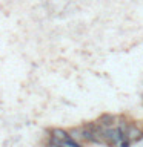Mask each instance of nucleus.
Returning <instances> with one entry per match:
<instances>
[{
	"mask_svg": "<svg viewBox=\"0 0 143 147\" xmlns=\"http://www.w3.org/2000/svg\"><path fill=\"white\" fill-rule=\"evenodd\" d=\"M65 146L66 147H83V144L80 141H76V140H72V138H69V140L65 142Z\"/></svg>",
	"mask_w": 143,
	"mask_h": 147,
	"instance_id": "obj_6",
	"label": "nucleus"
},
{
	"mask_svg": "<svg viewBox=\"0 0 143 147\" xmlns=\"http://www.w3.org/2000/svg\"><path fill=\"white\" fill-rule=\"evenodd\" d=\"M69 136L72 138V140H76V141H80L83 142V127L82 126H76V127H71L69 129Z\"/></svg>",
	"mask_w": 143,
	"mask_h": 147,
	"instance_id": "obj_4",
	"label": "nucleus"
},
{
	"mask_svg": "<svg viewBox=\"0 0 143 147\" xmlns=\"http://www.w3.org/2000/svg\"><path fill=\"white\" fill-rule=\"evenodd\" d=\"M54 147H63V144H59V146H54Z\"/></svg>",
	"mask_w": 143,
	"mask_h": 147,
	"instance_id": "obj_8",
	"label": "nucleus"
},
{
	"mask_svg": "<svg viewBox=\"0 0 143 147\" xmlns=\"http://www.w3.org/2000/svg\"><path fill=\"white\" fill-rule=\"evenodd\" d=\"M101 135H103L105 144L109 146V147L118 146L120 141H123L125 138H126V135L120 132L117 127H106V129L101 127Z\"/></svg>",
	"mask_w": 143,
	"mask_h": 147,
	"instance_id": "obj_1",
	"label": "nucleus"
},
{
	"mask_svg": "<svg viewBox=\"0 0 143 147\" xmlns=\"http://www.w3.org/2000/svg\"><path fill=\"white\" fill-rule=\"evenodd\" d=\"M117 119H118L117 115H112V113H101L100 117L95 119V121H97V124H99L100 127L106 129V127H115Z\"/></svg>",
	"mask_w": 143,
	"mask_h": 147,
	"instance_id": "obj_3",
	"label": "nucleus"
},
{
	"mask_svg": "<svg viewBox=\"0 0 143 147\" xmlns=\"http://www.w3.org/2000/svg\"><path fill=\"white\" fill-rule=\"evenodd\" d=\"M129 124H131V121H128L126 117H123V115H122V117H118L117 124H115V127H117L122 133H125V135H126V130H128Z\"/></svg>",
	"mask_w": 143,
	"mask_h": 147,
	"instance_id": "obj_5",
	"label": "nucleus"
},
{
	"mask_svg": "<svg viewBox=\"0 0 143 147\" xmlns=\"http://www.w3.org/2000/svg\"><path fill=\"white\" fill-rule=\"evenodd\" d=\"M131 144L132 142L128 140V138H125L123 141H120V144H118V147H131Z\"/></svg>",
	"mask_w": 143,
	"mask_h": 147,
	"instance_id": "obj_7",
	"label": "nucleus"
},
{
	"mask_svg": "<svg viewBox=\"0 0 143 147\" xmlns=\"http://www.w3.org/2000/svg\"><path fill=\"white\" fill-rule=\"evenodd\" d=\"M126 138L132 142V144H134V142L142 141L143 140V129L138 126V124L131 123V124H129V127H128V130H126Z\"/></svg>",
	"mask_w": 143,
	"mask_h": 147,
	"instance_id": "obj_2",
	"label": "nucleus"
}]
</instances>
